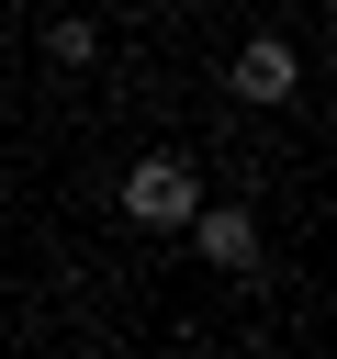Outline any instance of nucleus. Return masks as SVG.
Returning <instances> with one entry per match:
<instances>
[{"instance_id":"1","label":"nucleus","mask_w":337,"mask_h":359,"mask_svg":"<svg viewBox=\"0 0 337 359\" xmlns=\"http://www.w3.org/2000/svg\"><path fill=\"white\" fill-rule=\"evenodd\" d=\"M191 202H202V168H191V157H168V146H157V157H135V168L112 180V213H124V224H146V236H180V213H191Z\"/></svg>"},{"instance_id":"2","label":"nucleus","mask_w":337,"mask_h":359,"mask_svg":"<svg viewBox=\"0 0 337 359\" xmlns=\"http://www.w3.org/2000/svg\"><path fill=\"white\" fill-rule=\"evenodd\" d=\"M180 224H191L202 269H225V280H247V269H258V213H247V202H191Z\"/></svg>"},{"instance_id":"4","label":"nucleus","mask_w":337,"mask_h":359,"mask_svg":"<svg viewBox=\"0 0 337 359\" xmlns=\"http://www.w3.org/2000/svg\"><path fill=\"white\" fill-rule=\"evenodd\" d=\"M45 67H67V79L101 67V22H90V11H56V22H45Z\"/></svg>"},{"instance_id":"3","label":"nucleus","mask_w":337,"mask_h":359,"mask_svg":"<svg viewBox=\"0 0 337 359\" xmlns=\"http://www.w3.org/2000/svg\"><path fill=\"white\" fill-rule=\"evenodd\" d=\"M225 90L270 112V101H292V90H303V56H292L281 34H247V45H236V67H225Z\"/></svg>"}]
</instances>
